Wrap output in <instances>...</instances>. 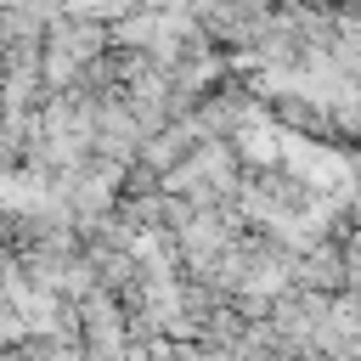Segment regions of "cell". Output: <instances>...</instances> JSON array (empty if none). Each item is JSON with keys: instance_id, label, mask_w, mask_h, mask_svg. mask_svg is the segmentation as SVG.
I'll list each match as a JSON object with an SVG mask.
<instances>
[{"instance_id": "1", "label": "cell", "mask_w": 361, "mask_h": 361, "mask_svg": "<svg viewBox=\"0 0 361 361\" xmlns=\"http://www.w3.org/2000/svg\"><path fill=\"white\" fill-rule=\"evenodd\" d=\"M344 271H361V237H350V254H344Z\"/></svg>"}]
</instances>
